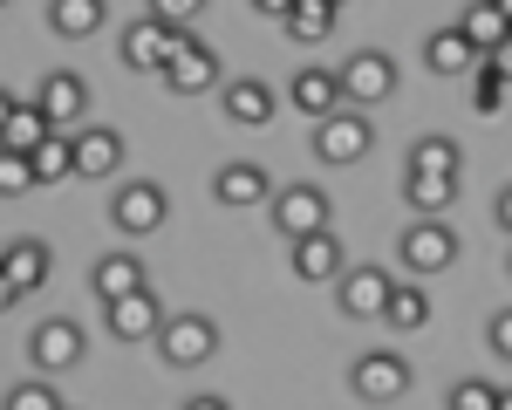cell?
Masks as SVG:
<instances>
[{"label":"cell","instance_id":"6da1fadb","mask_svg":"<svg viewBox=\"0 0 512 410\" xmlns=\"http://www.w3.org/2000/svg\"><path fill=\"white\" fill-rule=\"evenodd\" d=\"M369 144H376V123H369V110H355V103H342L335 117L315 123V164H362Z\"/></svg>","mask_w":512,"mask_h":410},{"label":"cell","instance_id":"7a4b0ae2","mask_svg":"<svg viewBox=\"0 0 512 410\" xmlns=\"http://www.w3.org/2000/svg\"><path fill=\"white\" fill-rule=\"evenodd\" d=\"M164 219H171V192H164V185H151V178H130V185H117V199H110V226H117L123 240L158 233Z\"/></svg>","mask_w":512,"mask_h":410},{"label":"cell","instance_id":"3957f363","mask_svg":"<svg viewBox=\"0 0 512 410\" xmlns=\"http://www.w3.org/2000/svg\"><path fill=\"white\" fill-rule=\"evenodd\" d=\"M178 48H185V28H171V21H158V14H144V21L123 28V69H137V76H164Z\"/></svg>","mask_w":512,"mask_h":410},{"label":"cell","instance_id":"277c9868","mask_svg":"<svg viewBox=\"0 0 512 410\" xmlns=\"http://www.w3.org/2000/svg\"><path fill=\"white\" fill-rule=\"evenodd\" d=\"M396 260H403V274H444L458 260V233L444 219H410L396 240Z\"/></svg>","mask_w":512,"mask_h":410},{"label":"cell","instance_id":"5b68a950","mask_svg":"<svg viewBox=\"0 0 512 410\" xmlns=\"http://www.w3.org/2000/svg\"><path fill=\"white\" fill-rule=\"evenodd\" d=\"M396 281H403V274H383L376 260H369V267H349V274L335 281V308H342L349 322H383Z\"/></svg>","mask_w":512,"mask_h":410},{"label":"cell","instance_id":"8992f818","mask_svg":"<svg viewBox=\"0 0 512 410\" xmlns=\"http://www.w3.org/2000/svg\"><path fill=\"white\" fill-rule=\"evenodd\" d=\"M158 356L171 369H198V363H212L219 356V322L212 315H171L158 335Z\"/></svg>","mask_w":512,"mask_h":410},{"label":"cell","instance_id":"52a82bcc","mask_svg":"<svg viewBox=\"0 0 512 410\" xmlns=\"http://www.w3.org/2000/svg\"><path fill=\"white\" fill-rule=\"evenodd\" d=\"M342 89H349L355 110L390 103V96H396V55H383V48H355L349 62H342Z\"/></svg>","mask_w":512,"mask_h":410},{"label":"cell","instance_id":"ba28073f","mask_svg":"<svg viewBox=\"0 0 512 410\" xmlns=\"http://www.w3.org/2000/svg\"><path fill=\"white\" fill-rule=\"evenodd\" d=\"M349 390L362 404H396V397L410 390V363H403L396 349H369V356L349 363Z\"/></svg>","mask_w":512,"mask_h":410},{"label":"cell","instance_id":"9c48e42d","mask_svg":"<svg viewBox=\"0 0 512 410\" xmlns=\"http://www.w3.org/2000/svg\"><path fill=\"white\" fill-rule=\"evenodd\" d=\"M82 349H89V335H82V322H69V315H48V322L28 335V363L41 369V376H62V369L82 363Z\"/></svg>","mask_w":512,"mask_h":410},{"label":"cell","instance_id":"30bf717a","mask_svg":"<svg viewBox=\"0 0 512 410\" xmlns=\"http://www.w3.org/2000/svg\"><path fill=\"white\" fill-rule=\"evenodd\" d=\"M274 171L267 164H253V158H233V164H219L212 171V199L219 205H233V212H253V205H274Z\"/></svg>","mask_w":512,"mask_h":410},{"label":"cell","instance_id":"8fae6325","mask_svg":"<svg viewBox=\"0 0 512 410\" xmlns=\"http://www.w3.org/2000/svg\"><path fill=\"white\" fill-rule=\"evenodd\" d=\"M335 219V199L321 192V185H280L274 192V226L287 233V240H308V233H321Z\"/></svg>","mask_w":512,"mask_h":410},{"label":"cell","instance_id":"7c38bea8","mask_svg":"<svg viewBox=\"0 0 512 410\" xmlns=\"http://www.w3.org/2000/svg\"><path fill=\"white\" fill-rule=\"evenodd\" d=\"M103 322H110V335H117V342H158L171 315H164L158 287H137V294H123V301H110V308H103Z\"/></svg>","mask_w":512,"mask_h":410},{"label":"cell","instance_id":"4fadbf2b","mask_svg":"<svg viewBox=\"0 0 512 410\" xmlns=\"http://www.w3.org/2000/svg\"><path fill=\"white\" fill-rule=\"evenodd\" d=\"M164 89H178V96H205V89H226V62L205 48V41L185 35V48L171 55V69H164Z\"/></svg>","mask_w":512,"mask_h":410},{"label":"cell","instance_id":"5bb4252c","mask_svg":"<svg viewBox=\"0 0 512 410\" xmlns=\"http://www.w3.org/2000/svg\"><path fill=\"white\" fill-rule=\"evenodd\" d=\"M287 260H294V274H301L308 287H315V281H342V274H349L335 226H321V233H308V240H287Z\"/></svg>","mask_w":512,"mask_h":410},{"label":"cell","instance_id":"9a60e30c","mask_svg":"<svg viewBox=\"0 0 512 410\" xmlns=\"http://www.w3.org/2000/svg\"><path fill=\"white\" fill-rule=\"evenodd\" d=\"M41 110H48V123L55 130H82V117H89V82L76 76V69H55V76H41Z\"/></svg>","mask_w":512,"mask_h":410},{"label":"cell","instance_id":"2e32d148","mask_svg":"<svg viewBox=\"0 0 512 410\" xmlns=\"http://www.w3.org/2000/svg\"><path fill=\"white\" fill-rule=\"evenodd\" d=\"M48 137H55V123H48V110H41L35 96H7V110H0V144L35 158Z\"/></svg>","mask_w":512,"mask_h":410},{"label":"cell","instance_id":"e0dca14e","mask_svg":"<svg viewBox=\"0 0 512 410\" xmlns=\"http://www.w3.org/2000/svg\"><path fill=\"white\" fill-rule=\"evenodd\" d=\"M287 103H294V110H308V123L335 117V110L349 103V89H342V69H301V76L287 82Z\"/></svg>","mask_w":512,"mask_h":410},{"label":"cell","instance_id":"ac0fdd59","mask_svg":"<svg viewBox=\"0 0 512 410\" xmlns=\"http://www.w3.org/2000/svg\"><path fill=\"white\" fill-rule=\"evenodd\" d=\"M219 110H226V117L233 123H246V130H260V123H274V89H267V82L260 76H226V89H219Z\"/></svg>","mask_w":512,"mask_h":410},{"label":"cell","instance_id":"d6986e66","mask_svg":"<svg viewBox=\"0 0 512 410\" xmlns=\"http://www.w3.org/2000/svg\"><path fill=\"white\" fill-rule=\"evenodd\" d=\"M48 267H55L48 240H14V246H7V260H0V274H7V301L35 294V287L48 281Z\"/></svg>","mask_w":512,"mask_h":410},{"label":"cell","instance_id":"ffe728a7","mask_svg":"<svg viewBox=\"0 0 512 410\" xmlns=\"http://www.w3.org/2000/svg\"><path fill=\"white\" fill-rule=\"evenodd\" d=\"M76 137V178H117V164H123V137L110 130V123H82V130H69Z\"/></svg>","mask_w":512,"mask_h":410},{"label":"cell","instance_id":"44dd1931","mask_svg":"<svg viewBox=\"0 0 512 410\" xmlns=\"http://www.w3.org/2000/svg\"><path fill=\"white\" fill-rule=\"evenodd\" d=\"M478 62H485V55L472 48V35H465L458 21H451V28H437V35L424 41V69H431V76H472Z\"/></svg>","mask_w":512,"mask_h":410},{"label":"cell","instance_id":"7402d4cb","mask_svg":"<svg viewBox=\"0 0 512 410\" xmlns=\"http://www.w3.org/2000/svg\"><path fill=\"white\" fill-rule=\"evenodd\" d=\"M137 287H151L137 253H103V260L89 267V294H96L103 308H110V301H123V294H137Z\"/></svg>","mask_w":512,"mask_h":410},{"label":"cell","instance_id":"603a6c76","mask_svg":"<svg viewBox=\"0 0 512 410\" xmlns=\"http://www.w3.org/2000/svg\"><path fill=\"white\" fill-rule=\"evenodd\" d=\"M458 199V178H444V171H410L403 164V205L417 212V219H444Z\"/></svg>","mask_w":512,"mask_h":410},{"label":"cell","instance_id":"cb8c5ba5","mask_svg":"<svg viewBox=\"0 0 512 410\" xmlns=\"http://www.w3.org/2000/svg\"><path fill=\"white\" fill-rule=\"evenodd\" d=\"M103 21H110V0H48V28L62 41L103 35Z\"/></svg>","mask_w":512,"mask_h":410},{"label":"cell","instance_id":"d4e9b609","mask_svg":"<svg viewBox=\"0 0 512 410\" xmlns=\"http://www.w3.org/2000/svg\"><path fill=\"white\" fill-rule=\"evenodd\" d=\"M458 28L472 35L478 55H492V48H506V41H512V21H506V7H499V0H472V7L458 14Z\"/></svg>","mask_w":512,"mask_h":410},{"label":"cell","instance_id":"484cf974","mask_svg":"<svg viewBox=\"0 0 512 410\" xmlns=\"http://www.w3.org/2000/svg\"><path fill=\"white\" fill-rule=\"evenodd\" d=\"M383 328H396V335H417V328H431V294H424V281H396L390 308H383Z\"/></svg>","mask_w":512,"mask_h":410},{"label":"cell","instance_id":"4316f807","mask_svg":"<svg viewBox=\"0 0 512 410\" xmlns=\"http://www.w3.org/2000/svg\"><path fill=\"white\" fill-rule=\"evenodd\" d=\"M335 21H342V0H294V14H287L280 28H287L294 41H328Z\"/></svg>","mask_w":512,"mask_h":410},{"label":"cell","instance_id":"83f0119b","mask_svg":"<svg viewBox=\"0 0 512 410\" xmlns=\"http://www.w3.org/2000/svg\"><path fill=\"white\" fill-rule=\"evenodd\" d=\"M403 164H410V171H444V178H458V164H465V151H458V137H417Z\"/></svg>","mask_w":512,"mask_h":410},{"label":"cell","instance_id":"f1b7e54d","mask_svg":"<svg viewBox=\"0 0 512 410\" xmlns=\"http://www.w3.org/2000/svg\"><path fill=\"white\" fill-rule=\"evenodd\" d=\"M35 171H41V185H62V178H76V137L69 130H55L48 144L35 151Z\"/></svg>","mask_w":512,"mask_h":410},{"label":"cell","instance_id":"f546056e","mask_svg":"<svg viewBox=\"0 0 512 410\" xmlns=\"http://www.w3.org/2000/svg\"><path fill=\"white\" fill-rule=\"evenodd\" d=\"M499 397H506V383H485V376H465V383H451V397H444V410H499Z\"/></svg>","mask_w":512,"mask_h":410},{"label":"cell","instance_id":"4dcf8cb0","mask_svg":"<svg viewBox=\"0 0 512 410\" xmlns=\"http://www.w3.org/2000/svg\"><path fill=\"white\" fill-rule=\"evenodd\" d=\"M506 89H512V82L499 76V69H485V62H478V69H472V110H478V117H499Z\"/></svg>","mask_w":512,"mask_h":410},{"label":"cell","instance_id":"1f68e13d","mask_svg":"<svg viewBox=\"0 0 512 410\" xmlns=\"http://www.w3.org/2000/svg\"><path fill=\"white\" fill-rule=\"evenodd\" d=\"M7 410H62V390L35 369V383H14V390H7Z\"/></svg>","mask_w":512,"mask_h":410},{"label":"cell","instance_id":"d6a6232c","mask_svg":"<svg viewBox=\"0 0 512 410\" xmlns=\"http://www.w3.org/2000/svg\"><path fill=\"white\" fill-rule=\"evenodd\" d=\"M35 185H41V171H35L28 151H7V158H0V192H7V199H21V192H35Z\"/></svg>","mask_w":512,"mask_h":410},{"label":"cell","instance_id":"836d02e7","mask_svg":"<svg viewBox=\"0 0 512 410\" xmlns=\"http://www.w3.org/2000/svg\"><path fill=\"white\" fill-rule=\"evenodd\" d=\"M151 14L171 21V28H192L198 14H205V0H151Z\"/></svg>","mask_w":512,"mask_h":410},{"label":"cell","instance_id":"e575fe53","mask_svg":"<svg viewBox=\"0 0 512 410\" xmlns=\"http://www.w3.org/2000/svg\"><path fill=\"white\" fill-rule=\"evenodd\" d=\"M485 342H492V356H499V363H512V308H499V315H492Z\"/></svg>","mask_w":512,"mask_h":410},{"label":"cell","instance_id":"d590c367","mask_svg":"<svg viewBox=\"0 0 512 410\" xmlns=\"http://www.w3.org/2000/svg\"><path fill=\"white\" fill-rule=\"evenodd\" d=\"M485 69H499V76L512 82V41H506V48H492V55H485Z\"/></svg>","mask_w":512,"mask_h":410},{"label":"cell","instance_id":"8d00e7d4","mask_svg":"<svg viewBox=\"0 0 512 410\" xmlns=\"http://www.w3.org/2000/svg\"><path fill=\"white\" fill-rule=\"evenodd\" d=\"M253 7H260V14H274V21H287V14H294V0H253Z\"/></svg>","mask_w":512,"mask_h":410},{"label":"cell","instance_id":"74e56055","mask_svg":"<svg viewBox=\"0 0 512 410\" xmlns=\"http://www.w3.org/2000/svg\"><path fill=\"white\" fill-rule=\"evenodd\" d=\"M185 410H226V397H212V390H205V397H192Z\"/></svg>","mask_w":512,"mask_h":410},{"label":"cell","instance_id":"f35d334b","mask_svg":"<svg viewBox=\"0 0 512 410\" xmlns=\"http://www.w3.org/2000/svg\"><path fill=\"white\" fill-rule=\"evenodd\" d=\"M499 226H506V233H512V185H506V192H499Z\"/></svg>","mask_w":512,"mask_h":410},{"label":"cell","instance_id":"ab89813d","mask_svg":"<svg viewBox=\"0 0 512 410\" xmlns=\"http://www.w3.org/2000/svg\"><path fill=\"white\" fill-rule=\"evenodd\" d=\"M499 410H512V383H506V397H499Z\"/></svg>","mask_w":512,"mask_h":410},{"label":"cell","instance_id":"60d3db41","mask_svg":"<svg viewBox=\"0 0 512 410\" xmlns=\"http://www.w3.org/2000/svg\"><path fill=\"white\" fill-rule=\"evenodd\" d=\"M499 7H506V21H512V0H499Z\"/></svg>","mask_w":512,"mask_h":410},{"label":"cell","instance_id":"b9f144b4","mask_svg":"<svg viewBox=\"0 0 512 410\" xmlns=\"http://www.w3.org/2000/svg\"><path fill=\"white\" fill-rule=\"evenodd\" d=\"M506 281H512V260H506Z\"/></svg>","mask_w":512,"mask_h":410}]
</instances>
